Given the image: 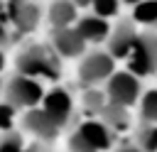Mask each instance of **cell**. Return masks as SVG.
I'll return each mask as SVG.
<instances>
[{"label":"cell","instance_id":"cell-1","mask_svg":"<svg viewBox=\"0 0 157 152\" xmlns=\"http://www.w3.org/2000/svg\"><path fill=\"white\" fill-rule=\"evenodd\" d=\"M15 69L22 76H42L49 81H56L61 76V59L52 49V44H29L15 56Z\"/></svg>","mask_w":157,"mask_h":152},{"label":"cell","instance_id":"cell-2","mask_svg":"<svg viewBox=\"0 0 157 152\" xmlns=\"http://www.w3.org/2000/svg\"><path fill=\"white\" fill-rule=\"evenodd\" d=\"M2 98L5 103L15 110V108H37V103H42L44 98V88L37 78L22 76V74H12L7 78V83H2Z\"/></svg>","mask_w":157,"mask_h":152},{"label":"cell","instance_id":"cell-3","mask_svg":"<svg viewBox=\"0 0 157 152\" xmlns=\"http://www.w3.org/2000/svg\"><path fill=\"white\" fill-rule=\"evenodd\" d=\"M128 71L137 78L157 74V29L137 34V42L128 56Z\"/></svg>","mask_w":157,"mask_h":152},{"label":"cell","instance_id":"cell-4","mask_svg":"<svg viewBox=\"0 0 157 152\" xmlns=\"http://www.w3.org/2000/svg\"><path fill=\"white\" fill-rule=\"evenodd\" d=\"M115 74V61L105 49L88 51L78 61V81L83 86H96L101 81H108Z\"/></svg>","mask_w":157,"mask_h":152},{"label":"cell","instance_id":"cell-5","mask_svg":"<svg viewBox=\"0 0 157 152\" xmlns=\"http://www.w3.org/2000/svg\"><path fill=\"white\" fill-rule=\"evenodd\" d=\"M140 78L132 76L130 71H115L110 78H108V86H105V98L108 103L113 105H120V108H130L132 103L140 101Z\"/></svg>","mask_w":157,"mask_h":152},{"label":"cell","instance_id":"cell-6","mask_svg":"<svg viewBox=\"0 0 157 152\" xmlns=\"http://www.w3.org/2000/svg\"><path fill=\"white\" fill-rule=\"evenodd\" d=\"M0 10H5V12H0V20L2 22L7 20L20 34L37 29V25L42 20V7L37 2H2Z\"/></svg>","mask_w":157,"mask_h":152},{"label":"cell","instance_id":"cell-7","mask_svg":"<svg viewBox=\"0 0 157 152\" xmlns=\"http://www.w3.org/2000/svg\"><path fill=\"white\" fill-rule=\"evenodd\" d=\"M137 34L140 32L135 29V22H130V20H120L110 29V34H108V49L105 51L113 56V61L130 56V51H132V47L137 42Z\"/></svg>","mask_w":157,"mask_h":152},{"label":"cell","instance_id":"cell-8","mask_svg":"<svg viewBox=\"0 0 157 152\" xmlns=\"http://www.w3.org/2000/svg\"><path fill=\"white\" fill-rule=\"evenodd\" d=\"M42 110L64 130L66 123L71 120V113H74V103H71V96L64 91V88H54L49 93H44L42 98Z\"/></svg>","mask_w":157,"mask_h":152},{"label":"cell","instance_id":"cell-9","mask_svg":"<svg viewBox=\"0 0 157 152\" xmlns=\"http://www.w3.org/2000/svg\"><path fill=\"white\" fill-rule=\"evenodd\" d=\"M52 49L66 59H76V56H83L86 51V42L83 37L76 32V27H64V29H52Z\"/></svg>","mask_w":157,"mask_h":152},{"label":"cell","instance_id":"cell-10","mask_svg":"<svg viewBox=\"0 0 157 152\" xmlns=\"http://www.w3.org/2000/svg\"><path fill=\"white\" fill-rule=\"evenodd\" d=\"M22 127L27 130V132H32L34 137H39V140H56L59 137V132H61V127L42 110V108H32V110H25V115H22Z\"/></svg>","mask_w":157,"mask_h":152},{"label":"cell","instance_id":"cell-11","mask_svg":"<svg viewBox=\"0 0 157 152\" xmlns=\"http://www.w3.org/2000/svg\"><path fill=\"white\" fill-rule=\"evenodd\" d=\"M47 17H49L52 29L74 27L76 20H78V5H76V2H64V0L49 2V7H47Z\"/></svg>","mask_w":157,"mask_h":152},{"label":"cell","instance_id":"cell-12","mask_svg":"<svg viewBox=\"0 0 157 152\" xmlns=\"http://www.w3.org/2000/svg\"><path fill=\"white\" fill-rule=\"evenodd\" d=\"M74 27H76V32L83 37L86 44H88V42H103V39H108V34H110L108 20H101V17H96V15H83V17H78Z\"/></svg>","mask_w":157,"mask_h":152},{"label":"cell","instance_id":"cell-13","mask_svg":"<svg viewBox=\"0 0 157 152\" xmlns=\"http://www.w3.org/2000/svg\"><path fill=\"white\" fill-rule=\"evenodd\" d=\"M76 130H78V132H81V137L91 145V150H93V152L108 150V147L113 145V130H108V127H105L103 123H98V120L83 123V125H78Z\"/></svg>","mask_w":157,"mask_h":152},{"label":"cell","instance_id":"cell-14","mask_svg":"<svg viewBox=\"0 0 157 152\" xmlns=\"http://www.w3.org/2000/svg\"><path fill=\"white\" fill-rule=\"evenodd\" d=\"M101 118H103V125H105L108 130H123V127L130 123L128 108H120V105H113V103H105V105H103Z\"/></svg>","mask_w":157,"mask_h":152},{"label":"cell","instance_id":"cell-15","mask_svg":"<svg viewBox=\"0 0 157 152\" xmlns=\"http://www.w3.org/2000/svg\"><path fill=\"white\" fill-rule=\"evenodd\" d=\"M132 20L147 27L157 25V0H142V2H132Z\"/></svg>","mask_w":157,"mask_h":152},{"label":"cell","instance_id":"cell-16","mask_svg":"<svg viewBox=\"0 0 157 152\" xmlns=\"http://www.w3.org/2000/svg\"><path fill=\"white\" fill-rule=\"evenodd\" d=\"M140 115H142L145 123L157 125V88L140 96Z\"/></svg>","mask_w":157,"mask_h":152},{"label":"cell","instance_id":"cell-17","mask_svg":"<svg viewBox=\"0 0 157 152\" xmlns=\"http://www.w3.org/2000/svg\"><path fill=\"white\" fill-rule=\"evenodd\" d=\"M0 152H34V150H29L25 145V140L17 130H7L0 135Z\"/></svg>","mask_w":157,"mask_h":152},{"label":"cell","instance_id":"cell-18","mask_svg":"<svg viewBox=\"0 0 157 152\" xmlns=\"http://www.w3.org/2000/svg\"><path fill=\"white\" fill-rule=\"evenodd\" d=\"M83 7H91L93 10L91 15H96L101 20H108V17H115L118 15L120 2H115V0H93V2H86Z\"/></svg>","mask_w":157,"mask_h":152},{"label":"cell","instance_id":"cell-19","mask_svg":"<svg viewBox=\"0 0 157 152\" xmlns=\"http://www.w3.org/2000/svg\"><path fill=\"white\" fill-rule=\"evenodd\" d=\"M105 103H108V98H105L103 91H98V88H86V91H83V105H86L88 110L101 113Z\"/></svg>","mask_w":157,"mask_h":152},{"label":"cell","instance_id":"cell-20","mask_svg":"<svg viewBox=\"0 0 157 152\" xmlns=\"http://www.w3.org/2000/svg\"><path fill=\"white\" fill-rule=\"evenodd\" d=\"M137 137H140V147H142L145 152L157 150V125H152V127H142Z\"/></svg>","mask_w":157,"mask_h":152},{"label":"cell","instance_id":"cell-21","mask_svg":"<svg viewBox=\"0 0 157 152\" xmlns=\"http://www.w3.org/2000/svg\"><path fill=\"white\" fill-rule=\"evenodd\" d=\"M69 152H93V150H91V145L81 137V132L74 130V132L69 135Z\"/></svg>","mask_w":157,"mask_h":152},{"label":"cell","instance_id":"cell-22","mask_svg":"<svg viewBox=\"0 0 157 152\" xmlns=\"http://www.w3.org/2000/svg\"><path fill=\"white\" fill-rule=\"evenodd\" d=\"M12 120H15V110L7 103H0V130L2 132L12 130Z\"/></svg>","mask_w":157,"mask_h":152},{"label":"cell","instance_id":"cell-23","mask_svg":"<svg viewBox=\"0 0 157 152\" xmlns=\"http://www.w3.org/2000/svg\"><path fill=\"white\" fill-rule=\"evenodd\" d=\"M7 42H10V34H7V25L0 20V49H2Z\"/></svg>","mask_w":157,"mask_h":152},{"label":"cell","instance_id":"cell-24","mask_svg":"<svg viewBox=\"0 0 157 152\" xmlns=\"http://www.w3.org/2000/svg\"><path fill=\"white\" fill-rule=\"evenodd\" d=\"M118 152H145L142 147H135V145H125V147H120Z\"/></svg>","mask_w":157,"mask_h":152},{"label":"cell","instance_id":"cell-25","mask_svg":"<svg viewBox=\"0 0 157 152\" xmlns=\"http://www.w3.org/2000/svg\"><path fill=\"white\" fill-rule=\"evenodd\" d=\"M2 66H5V54H2V49H0V71H2Z\"/></svg>","mask_w":157,"mask_h":152},{"label":"cell","instance_id":"cell-26","mask_svg":"<svg viewBox=\"0 0 157 152\" xmlns=\"http://www.w3.org/2000/svg\"><path fill=\"white\" fill-rule=\"evenodd\" d=\"M0 96H2V81H0Z\"/></svg>","mask_w":157,"mask_h":152}]
</instances>
